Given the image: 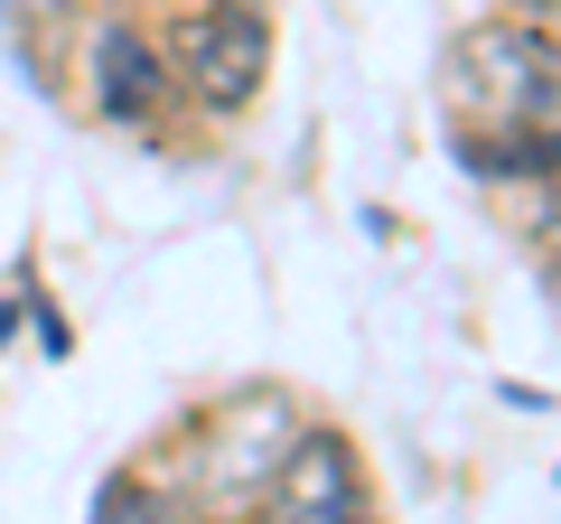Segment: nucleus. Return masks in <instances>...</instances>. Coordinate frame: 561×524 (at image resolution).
I'll list each match as a JSON object with an SVG mask.
<instances>
[{"label": "nucleus", "mask_w": 561, "mask_h": 524, "mask_svg": "<svg viewBox=\"0 0 561 524\" xmlns=\"http://www.w3.org/2000/svg\"><path fill=\"white\" fill-rule=\"evenodd\" d=\"M0 10H76V0H0Z\"/></svg>", "instance_id": "nucleus-9"}, {"label": "nucleus", "mask_w": 561, "mask_h": 524, "mask_svg": "<svg viewBox=\"0 0 561 524\" xmlns=\"http://www.w3.org/2000/svg\"><path fill=\"white\" fill-rule=\"evenodd\" d=\"M290 403L280 394H262V384H243V394H225L216 412H206V431L187 441V497L216 505V515H253L262 478H272V459L290 449Z\"/></svg>", "instance_id": "nucleus-3"}, {"label": "nucleus", "mask_w": 561, "mask_h": 524, "mask_svg": "<svg viewBox=\"0 0 561 524\" xmlns=\"http://www.w3.org/2000/svg\"><path fill=\"white\" fill-rule=\"evenodd\" d=\"M10 328H20V309H0V346H10Z\"/></svg>", "instance_id": "nucleus-10"}, {"label": "nucleus", "mask_w": 561, "mask_h": 524, "mask_svg": "<svg viewBox=\"0 0 561 524\" xmlns=\"http://www.w3.org/2000/svg\"><path fill=\"white\" fill-rule=\"evenodd\" d=\"M449 132H552L561 141V29L478 20L440 57Z\"/></svg>", "instance_id": "nucleus-1"}, {"label": "nucleus", "mask_w": 561, "mask_h": 524, "mask_svg": "<svg viewBox=\"0 0 561 524\" xmlns=\"http://www.w3.org/2000/svg\"><path fill=\"white\" fill-rule=\"evenodd\" d=\"M365 515H375V497H365L356 441L328 422H300L253 497V524H365Z\"/></svg>", "instance_id": "nucleus-4"}, {"label": "nucleus", "mask_w": 561, "mask_h": 524, "mask_svg": "<svg viewBox=\"0 0 561 524\" xmlns=\"http://www.w3.org/2000/svg\"><path fill=\"white\" fill-rule=\"evenodd\" d=\"M365 524H375V515H365Z\"/></svg>", "instance_id": "nucleus-11"}, {"label": "nucleus", "mask_w": 561, "mask_h": 524, "mask_svg": "<svg viewBox=\"0 0 561 524\" xmlns=\"http://www.w3.org/2000/svg\"><path fill=\"white\" fill-rule=\"evenodd\" d=\"M169 84H179L197 113L234 122L262 103V84H272V10L262 0H197V10H179V29H169Z\"/></svg>", "instance_id": "nucleus-2"}, {"label": "nucleus", "mask_w": 561, "mask_h": 524, "mask_svg": "<svg viewBox=\"0 0 561 524\" xmlns=\"http://www.w3.org/2000/svg\"><path fill=\"white\" fill-rule=\"evenodd\" d=\"M534 243H542V253L561 262V179L542 187V206H534Z\"/></svg>", "instance_id": "nucleus-7"}, {"label": "nucleus", "mask_w": 561, "mask_h": 524, "mask_svg": "<svg viewBox=\"0 0 561 524\" xmlns=\"http://www.w3.org/2000/svg\"><path fill=\"white\" fill-rule=\"evenodd\" d=\"M94 524H179V497H160L150 478H103Z\"/></svg>", "instance_id": "nucleus-6"}, {"label": "nucleus", "mask_w": 561, "mask_h": 524, "mask_svg": "<svg viewBox=\"0 0 561 524\" xmlns=\"http://www.w3.org/2000/svg\"><path fill=\"white\" fill-rule=\"evenodd\" d=\"M28 319H38V338H47V346H57V356H66V346H76V328H66V319H57V309H47V300H28Z\"/></svg>", "instance_id": "nucleus-8"}, {"label": "nucleus", "mask_w": 561, "mask_h": 524, "mask_svg": "<svg viewBox=\"0 0 561 524\" xmlns=\"http://www.w3.org/2000/svg\"><path fill=\"white\" fill-rule=\"evenodd\" d=\"M84 94H94L103 122H122V132H150V122L169 113V57L150 38H140L131 20H103L94 38H84Z\"/></svg>", "instance_id": "nucleus-5"}]
</instances>
